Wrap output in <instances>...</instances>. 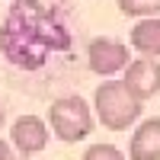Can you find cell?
Here are the masks:
<instances>
[{"label": "cell", "mask_w": 160, "mask_h": 160, "mask_svg": "<svg viewBox=\"0 0 160 160\" xmlns=\"http://www.w3.org/2000/svg\"><path fill=\"white\" fill-rule=\"evenodd\" d=\"M68 32H61L55 22H51L48 10H42L38 3L26 0L16 10L7 16V26L0 29V48L3 55L19 64L26 71H35L42 68L48 51L55 48H68Z\"/></svg>", "instance_id": "cell-1"}, {"label": "cell", "mask_w": 160, "mask_h": 160, "mask_svg": "<svg viewBox=\"0 0 160 160\" xmlns=\"http://www.w3.org/2000/svg\"><path fill=\"white\" fill-rule=\"evenodd\" d=\"M93 106H96V118L109 131H125L141 115V102L128 93L122 80H106L102 87H96Z\"/></svg>", "instance_id": "cell-2"}, {"label": "cell", "mask_w": 160, "mask_h": 160, "mask_svg": "<svg viewBox=\"0 0 160 160\" xmlns=\"http://www.w3.org/2000/svg\"><path fill=\"white\" fill-rule=\"evenodd\" d=\"M48 122H51V131H55L58 141L74 144V141H83L93 131V112L80 96H61L51 102Z\"/></svg>", "instance_id": "cell-3"}, {"label": "cell", "mask_w": 160, "mask_h": 160, "mask_svg": "<svg viewBox=\"0 0 160 160\" xmlns=\"http://www.w3.org/2000/svg\"><path fill=\"white\" fill-rule=\"evenodd\" d=\"M87 61H90L93 74L112 77V74L128 68V48L122 42H115V38H93L87 48Z\"/></svg>", "instance_id": "cell-4"}, {"label": "cell", "mask_w": 160, "mask_h": 160, "mask_svg": "<svg viewBox=\"0 0 160 160\" xmlns=\"http://www.w3.org/2000/svg\"><path fill=\"white\" fill-rule=\"evenodd\" d=\"M122 83L128 87V93L135 96L138 102L151 99L160 93V61L154 58H138L125 68V80Z\"/></svg>", "instance_id": "cell-5"}, {"label": "cell", "mask_w": 160, "mask_h": 160, "mask_svg": "<svg viewBox=\"0 0 160 160\" xmlns=\"http://www.w3.org/2000/svg\"><path fill=\"white\" fill-rule=\"evenodd\" d=\"M10 138H13V148H16L22 157L45 151L48 144V125L42 122L38 115H19L10 128Z\"/></svg>", "instance_id": "cell-6"}, {"label": "cell", "mask_w": 160, "mask_h": 160, "mask_svg": "<svg viewBox=\"0 0 160 160\" xmlns=\"http://www.w3.org/2000/svg\"><path fill=\"white\" fill-rule=\"evenodd\" d=\"M128 157L160 160V118H148V122L138 125V131L131 135V144H128Z\"/></svg>", "instance_id": "cell-7"}, {"label": "cell", "mask_w": 160, "mask_h": 160, "mask_svg": "<svg viewBox=\"0 0 160 160\" xmlns=\"http://www.w3.org/2000/svg\"><path fill=\"white\" fill-rule=\"evenodd\" d=\"M131 45L144 58H160V19H141L131 29Z\"/></svg>", "instance_id": "cell-8"}, {"label": "cell", "mask_w": 160, "mask_h": 160, "mask_svg": "<svg viewBox=\"0 0 160 160\" xmlns=\"http://www.w3.org/2000/svg\"><path fill=\"white\" fill-rule=\"evenodd\" d=\"M118 10L125 13V16H154L160 13V0H118Z\"/></svg>", "instance_id": "cell-9"}, {"label": "cell", "mask_w": 160, "mask_h": 160, "mask_svg": "<svg viewBox=\"0 0 160 160\" xmlns=\"http://www.w3.org/2000/svg\"><path fill=\"white\" fill-rule=\"evenodd\" d=\"M83 160H125V154L112 144H93V148H87Z\"/></svg>", "instance_id": "cell-10"}, {"label": "cell", "mask_w": 160, "mask_h": 160, "mask_svg": "<svg viewBox=\"0 0 160 160\" xmlns=\"http://www.w3.org/2000/svg\"><path fill=\"white\" fill-rule=\"evenodd\" d=\"M0 160H16V157H13V148H10L3 138H0Z\"/></svg>", "instance_id": "cell-11"}, {"label": "cell", "mask_w": 160, "mask_h": 160, "mask_svg": "<svg viewBox=\"0 0 160 160\" xmlns=\"http://www.w3.org/2000/svg\"><path fill=\"white\" fill-rule=\"evenodd\" d=\"M3 122H7V109H3V96H0V128H3Z\"/></svg>", "instance_id": "cell-12"}, {"label": "cell", "mask_w": 160, "mask_h": 160, "mask_svg": "<svg viewBox=\"0 0 160 160\" xmlns=\"http://www.w3.org/2000/svg\"><path fill=\"white\" fill-rule=\"evenodd\" d=\"M71 3H77V0H71Z\"/></svg>", "instance_id": "cell-13"}]
</instances>
